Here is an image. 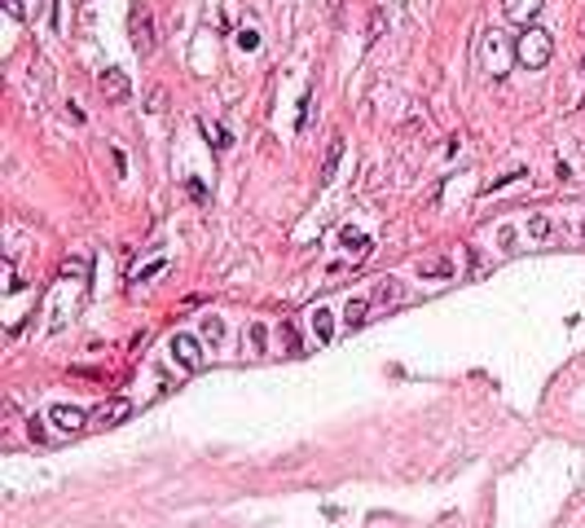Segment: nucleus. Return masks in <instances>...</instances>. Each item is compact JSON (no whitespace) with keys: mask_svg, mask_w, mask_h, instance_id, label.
<instances>
[{"mask_svg":"<svg viewBox=\"0 0 585 528\" xmlns=\"http://www.w3.org/2000/svg\"><path fill=\"white\" fill-rule=\"evenodd\" d=\"M550 53H554L550 31H542L537 22H528V27L519 31V40H515V62L528 66V71H542V66L550 62Z\"/></svg>","mask_w":585,"mask_h":528,"instance_id":"obj_1","label":"nucleus"},{"mask_svg":"<svg viewBox=\"0 0 585 528\" xmlns=\"http://www.w3.org/2000/svg\"><path fill=\"white\" fill-rule=\"evenodd\" d=\"M128 36H133V48H137V53L141 58H150V53H155V18H150V9L141 5V0H137V5H133V14H128Z\"/></svg>","mask_w":585,"mask_h":528,"instance_id":"obj_2","label":"nucleus"},{"mask_svg":"<svg viewBox=\"0 0 585 528\" xmlns=\"http://www.w3.org/2000/svg\"><path fill=\"white\" fill-rule=\"evenodd\" d=\"M97 93L106 97V102H128V75H123L119 66L101 71V75H97Z\"/></svg>","mask_w":585,"mask_h":528,"instance_id":"obj_3","label":"nucleus"},{"mask_svg":"<svg viewBox=\"0 0 585 528\" xmlns=\"http://www.w3.org/2000/svg\"><path fill=\"white\" fill-rule=\"evenodd\" d=\"M485 66L497 75V80H502L506 71H511V58H506V40H502L497 31H489V36H485Z\"/></svg>","mask_w":585,"mask_h":528,"instance_id":"obj_4","label":"nucleus"},{"mask_svg":"<svg viewBox=\"0 0 585 528\" xmlns=\"http://www.w3.org/2000/svg\"><path fill=\"white\" fill-rule=\"evenodd\" d=\"M123 418H133V400H106V405H101L97 414H93V427H101V432H106V427H119Z\"/></svg>","mask_w":585,"mask_h":528,"instance_id":"obj_5","label":"nucleus"},{"mask_svg":"<svg viewBox=\"0 0 585 528\" xmlns=\"http://www.w3.org/2000/svg\"><path fill=\"white\" fill-rule=\"evenodd\" d=\"M172 357L181 361L185 370H202V348H198V339H190V335H172Z\"/></svg>","mask_w":585,"mask_h":528,"instance_id":"obj_6","label":"nucleus"},{"mask_svg":"<svg viewBox=\"0 0 585 528\" xmlns=\"http://www.w3.org/2000/svg\"><path fill=\"white\" fill-rule=\"evenodd\" d=\"M537 9H542V0H502V14L515 22V27H528L532 18H537Z\"/></svg>","mask_w":585,"mask_h":528,"instance_id":"obj_7","label":"nucleus"},{"mask_svg":"<svg viewBox=\"0 0 585 528\" xmlns=\"http://www.w3.org/2000/svg\"><path fill=\"white\" fill-rule=\"evenodd\" d=\"M48 418H53V423L62 427V432H80V427H88V423H93L84 410H75V405H53V410H48Z\"/></svg>","mask_w":585,"mask_h":528,"instance_id":"obj_8","label":"nucleus"},{"mask_svg":"<svg viewBox=\"0 0 585 528\" xmlns=\"http://www.w3.org/2000/svg\"><path fill=\"white\" fill-rule=\"evenodd\" d=\"M339 159H343V137H335V141H330V150H326V163H321V185H330V181H335Z\"/></svg>","mask_w":585,"mask_h":528,"instance_id":"obj_9","label":"nucleus"},{"mask_svg":"<svg viewBox=\"0 0 585 528\" xmlns=\"http://www.w3.org/2000/svg\"><path fill=\"white\" fill-rule=\"evenodd\" d=\"M400 295H405V286H400L396 278H383V282L374 286V299H378V304H388V309H392V304H400Z\"/></svg>","mask_w":585,"mask_h":528,"instance_id":"obj_10","label":"nucleus"},{"mask_svg":"<svg viewBox=\"0 0 585 528\" xmlns=\"http://www.w3.org/2000/svg\"><path fill=\"white\" fill-rule=\"evenodd\" d=\"M330 331H335V321H330V309H313V335L326 343V339H330Z\"/></svg>","mask_w":585,"mask_h":528,"instance_id":"obj_11","label":"nucleus"},{"mask_svg":"<svg viewBox=\"0 0 585 528\" xmlns=\"http://www.w3.org/2000/svg\"><path fill=\"white\" fill-rule=\"evenodd\" d=\"M370 317V304H366V299H352V304H348V313H343V321L352 326V331H357V326Z\"/></svg>","mask_w":585,"mask_h":528,"instance_id":"obj_12","label":"nucleus"},{"mask_svg":"<svg viewBox=\"0 0 585 528\" xmlns=\"http://www.w3.org/2000/svg\"><path fill=\"white\" fill-rule=\"evenodd\" d=\"M202 335H207L212 343H220V339H224V321H220L216 313H207V317H202Z\"/></svg>","mask_w":585,"mask_h":528,"instance_id":"obj_13","label":"nucleus"},{"mask_svg":"<svg viewBox=\"0 0 585 528\" xmlns=\"http://www.w3.org/2000/svg\"><path fill=\"white\" fill-rule=\"evenodd\" d=\"M202 137H207L212 145H220V150L229 145V133H220V128H212V123H202Z\"/></svg>","mask_w":585,"mask_h":528,"instance_id":"obj_14","label":"nucleus"},{"mask_svg":"<svg viewBox=\"0 0 585 528\" xmlns=\"http://www.w3.org/2000/svg\"><path fill=\"white\" fill-rule=\"evenodd\" d=\"M528 229H532V238H550V220H546V216H532Z\"/></svg>","mask_w":585,"mask_h":528,"instance_id":"obj_15","label":"nucleus"},{"mask_svg":"<svg viewBox=\"0 0 585 528\" xmlns=\"http://www.w3.org/2000/svg\"><path fill=\"white\" fill-rule=\"evenodd\" d=\"M264 335H269L264 326H251V352H256V357H260V352H264V343H269Z\"/></svg>","mask_w":585,"mask_h":528,"instance_id":"obj_16","label":"nucleus"},{"mask_svg":"<svg viewBox=\"0 0 585 528\" xmlns=\"http://www.w3.org/2000/svg\"><path fill=\"white\" fill-rule=\"evenodd\" d=\"M343 247H352V251H366V247H370V238H366V234H352V229H343Z\"/></svg>","mask_w":585,"mask_h":528,"instance_id":"obj_17","label":"nucleus"},{"mask_svg":"<svg viewBox=\"0 0 585 528\" xmlns=\"http://www.w3.org/2000/svg\"><path fill=\"white\" fill-rule=\"evenodd\" d=\"M238 48H260V36L256 31H238Z\"/></svg>","mask_w":585,"mask_h":528,"instance_id":"obj_18","label":"nucleus"},{"mask_svg":"<svg viewBox=\"0 0 585 528\" xmlns=\"http://www.w3.org/2000/svg\"><path fill=\"white\" fill-rule=\"evenodd\" d=\"M339 5H343V0H330V9H339Z\"/></svg>","mask_w":585,"mask_h":528,"instance_id":"obj_19","label":"nucleus"},{"mask_svg":"<svg viewBox=\"0 0 585 528\" xmlns=\"http://www.w3.org/2000/svg\"><path fill=\"white\" fill-rule=\"evenodd\" d=\"M581 234H585V224H581Z\"/></svg>","mask_w":585,"mask_h":528,"instance_id":"obj_20","label":"nucleus"}]
</instances>
